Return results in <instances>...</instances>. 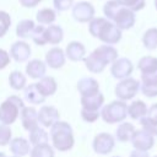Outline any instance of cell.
<instances>
[{
  "label": "cell",
  "instance_id": "3",
  "mask_svg": "<svg viewBox=\"0 0 157 157\" xmlns=\"http://www.w3.org/2000/svg\"><path fill=\"white\" fill-rule=\"evenodd\" d=\"M117 58V50L109 45H101L88 58L85 59L86 66L92 72H101L105 65Z\"/></svg>",
  "mask_w": 157,
  "mask_h": 157
},
{
  "label": "cell",
  "instance_id": "9",
  "mask_svg": "<svg viewBox=\"0 0 157 157\" xmlns=\"http://www.w3.org/2000/svg\"><path fill=\"white\" fill-rule=\"evenodd\" d=\"M38 121L45 128L53 126L55 123L59 121V113L56 108L50 107V105L42 107L38 113Z\"/></svg>",
  "mask_w": 157,
  "mask_h": 157
},
{
  "label": "cell",
  "instance_id": "28",
  "mask_svg": "<svg viewBox=\"0 0 157 157\" xmlns=\"http://www.w3.org/2000/svg\"><path fill=\"white\" fill-rule=\"evenodd\" d=\"M55 12L52 9H42L37 12V20L40 25H49L55 21Z\"/></svg>",
  "mask_w": 157,
  "mask_h": 157
},
{
  "label": "cell",
  "instance_id": "40",
  "mask_svg": "<svg viewBox=\"0 0 157 157\" xmlns=\"http://www.w3.org/2000/svg\"><path fill=\"white\" fill-rule=\"evenodd\" d=\"M39 1H42V0H20L22 6H26V7H34Z\"/></svg>",
  "mask_w": 157,
  "mask_h": 157
},
{
  "label": "cell",
  "instance_id": "2",
  "mask_svg": "<svg viewBox=\"0 0 157 157\" xmlns=\"http://www.w3.org/2000/svg\"><path fill=\"white\" fill-rule=\"evenodd\" d=\"M104 13L107 17L115 21L118 28H130L135 22L134 12L118 1H108L104 5Z\"/></svg>",
  "mask_w": 157,
  "mask_h": 157
},
{
  "label": "cell",
  "instance_id": "4",
  "mask_svg": "<svg viewBox=\"0 0 157 157\" xmlns=\"http://www.w3.org/2000/svg\"><path fill=\"white\" fill-rule=\"evenodd\" d=\"M50 136L53 145L59 151H67L74 146V136L71 126L65 121H58L52 126Z\"/></svg>",
  "mask_w": 157,
  "mask_h": 157
},
{
  "label": "cell",
  "instance_id": "32",
  "mask_svg": "<svg viewBox=\"0 0 157 157\" xmlns=\"http://www.w3.org/2000/svg\"><path fill=\"white\" fill-rule=\"evenodd\" d=\"M32 39L38 44V45H44L45 42V27L39 25V26H34V29L31 34Z\"/></svg>",
  "mask_w": 157,
  "mask_h": 157
},
{
  "label": "cell",
  "instance_id": "15",
  "mask_svg": "<svg viewBox=\"0 0 157 157\" xmlns=\"http://www.w3.org/2000/svg\"><path fill=\"white\" fill-rule=\"evenodd\" d=\"M45 60H47V64L50 67H53V69L61 67L64 65V63H65V55H64L63 49H60V48H52L47 53Z\"/></svg>",
  "mask_w": 157,
  "mask_h": 157
},
{
  "label": "cell",
  "instance_id": "20",
  "mask_svg": "<svg viewBox=\"0 0 157 157\" xmlns=\"http://www.w3.org/2000/svg\"><path fill=\"white\" fill-rule=\"evenodd\" d=\"M36 86L44 97L50 96L56 91V82L53 77H49V76L42 77V80L39 82H37Z\"/></svg>",
  "mask_w": 157,
  "mask_h": 157
},
{
  "label": "cell",
  "instance_id": "14",
  "mask_svg": "<svg viewBox=\"0 0 157 157\" xmlns=\"http://www.w3.org/2000/svg\"><path fill=\"white\" fill-rule=\"evenodd\" d=\"M77 88L82 97L92 96L98 93V82L92 77H82L77 83Z\"/></svg>",
  "mask_w": 157,
  "mask_h": 157
},
{
  "label": "cell",
  "instance_id": "27",
  "mask_svg": "<svg viewBox=\"0 0 157 157\" xmlns=\"http://www.w3.org/2000/svg\"><path fill=\"white\" fill-rule=\"evenodd\" d=\"M132 135H134V126L128 123H123L117 130V137L120 141H128L129 139H132Z\"/></svg>",
  "mask_w": 157,
  "mask_h": 157
},
{
  "label": "cell",
  "instance_id": "37",
  "mask_svg": "<svg viewBox=\"0 0 157 157\" xmlns=\"http://www.w3.org/2000/svg\"><path fill=\"white\" fill-rule=\"evenodd\" d=\"M81 115H82L83 120L91 123V121H94L99 117V113H98V110H86V109H82Z\"/></svg>",
  "mask_w": 157,
  "mask_h": 157
},
{
  "label": "cell",
  "instance_id": "31",
  "mask_svg": "<svg viewBox=\"0 0 157 157\" xmlns=\"http://www.w3.org/2000/svg\"><path fill=\"white\" fill-rule=\"evenodd\" d=\"M145 113H146V105L141 101H136L129 107V114L132 119H139L142 115H145Z\"/></svg>",
  "mask_w": 157,
  "mask_h": 157
},
{
  "label": "cell",
  "instance_id": "35",
  "mask_svg": "<svg viewBox=\"0 0 157 157\" xmlns=\"http://www.w3.org/2000/svg\"><path fill=\"white\" fill-rule=\"evenodd\" d=\"M10 139H11V130L7 125L5 124H1L0 125V145L4 146L6 144L10 142Z\"/></svg>",
  "mask_w": 157,
  "mask_h": 157
},
{
  "label": "cell",
  "instance_id": "13",
  "mask_svg": "<svg viewBox=\"0 0 157 157\" xmlns=\"http://www.w3.org/2000/svg\"><path fill=\"white\" fill-rule=\"evenodd\" d=\"M110 71H112L114 77L123 78V77H126V76L130 75V72L132 71V65L128 59L123 58V59H119V60L114 61V64L112 65Z\"/></svg>",
  "mask_w": 157,
  "mask_h": 157
},
{
  "label": "cell",
  "instance_id": "23",
  "mask_svg": "<svg viewBox=\"0 0 157 157\" xmlns=\"http://www.w3.org/2000/svg\"><path fill=\"white\" fill-rule=\"evenodd\" d=\"M63 29L59 26H49L45 28V42H49L52 44H58L63 40Z\"/></svg>",
  "mask_w": 157,
  "mask_h": 157
},
{
  "label": "cell",
  "instance_id": "41",
  "mask_svg": "<svg viewBox=\"0 0 157 157\" xmlns=\"http://www.w3.org/2000/svg\"><path fill=\"white\" fill-rule=\"evenodd\" d=\"M130 157H148V156H147L146 152H142V151H134Z\"/></svg>",
  "mask_w": 157,
  "mask_h": 157
},
{
  "label": "cell",
  "instance_id": "33",
  "mask_svg": "<svg viewBox=\"0 0 157 157\" xmlns=\"http://www.w3.org/2000/svg\"><path fill=\"white\" fill-rule=\"evenodd\" d=\"M144 43L148 49L157 47V29H150L144 36Z\"/></svg>",
  "mask_w": 157,
  "mask_h": 157
},
{
  "label": "cell",
  "instance_id": "7",
  "mask_svg": "<svg viewBox=\"0 0 157 157\" xmlns=\"http://www.w3.org/2000/svg\"><path fill=\"white\" fill-rule=\"evenodd\" d=\"M139 90V82L134 78L123 80L115 87V94L121 99H130L135 96L136 91Z\"/></svg>",
  "mask_w": 157,
  "mask_h": 157
},
{
  "label": "cell",
  "instance_id": "39",
  "mask_svg": "<svg viewBox=\"0 0 157 157\" xmlns=\"http://www.w3.org/2000/svg\"><path fill=\"white\" fill-rule=\"evenodd\" d=\"M9 61H10V56H9V54H7L5 50L0 49V70L4 69V67L9 64Z\"/></svg>",
  "mask_w": 157,
  "mask_h": 157
},
{
  "label": "cell",
  "instance_id": "18",
  "mask_svg": "<svg viewBox=\"0 0 157 157\" xmlns=\"http://www.w3.org/2000/svg\"><path fill=\"white\" fill-rule=\"evenodd\" d=\"M103 99H104L103 96L98 92L92 96L81 97V103H82L83 109H86V110H98V108L103 103Z\"/></svg>",
  "mask_w": 157,
  "mask_h": 157
},
{
  "label": "cell",
  "instance_id": "22",
  "mask_svg": "<svg viewBox=\"0 0 157 157\" xmlns=\"http://www.w3.org/2000/svg\"><path fill=\"white\" fill-rule=\"evenodd\" d=\"M25 98L29 102V103H33V104H39V103H43L45 97L39 92V90L37 88L36 83H31L28 87H26L25 90Z\"/></svg>",
  "mask_w": 157,
  "mask_h": 157
},
{
  "label": "cell",
  "instance_id": "43",
  "mask_svg": "<svg viewBox=\"0 0 157 157\" xmlns=\"http://www.w3.org/2000/svg\"><path fill=\"white\" fill-rule=\"evenodd\" d=\"M156 7H157V0H156Z\"/></svg>",
  "mask_w": 157,
  "mask_h": 157
},
{
  "label": "cell",
  "instance_id": "36",
  "mask_svg": "<svg viewBox=\"0 0 157 157\" xmlns=\"http://www.w3.org/2000/svg\"><path fill=\"white\" fill-rule=\"evenodd\" d=\"M118 2H120L123 6H129L132 10H140L141 7H144V0H117Z\"/></svg>",
  "mask_w": 157,
  "mask_h": 157
},
{
  "label": "cell",
  "instance_id": "11",
  "mask_svg": "<svg viewBox=\"0 0 157 157\" xmlns=\"http://www.w3.org/2000/svg\"><path fill=\"white\" fill-rule=\"evenodd\" d=\"M21 120L23 128L28 131L36 129L38 126V113L32 107H23L21 112Z\"/></svg>",
  "mask_w": 157,
  "mask_h": 157
},
{
  "label": "cell",
  "instance_id": "5",
  "mask_svg": "<svg viewBox=\"0 0 157 157\" xmlns=\"http://www.w3.org/2000/svg\"><path fill=\"white\" fill-rule=\"evenodd\" d=\"M21 108H23V101L17 96H11L0 105V121L5 125L12 124Z\"/></svg>",
  "mask_w": 157,
  "mask_h": 157
},
{
  "label": "cell",
  "instance_id": "42",
  "mask_svg": "<svg viewBox=\"0 0 157 157\" xmlns=\"http://www.w3.org/2000/svg\"><path fill=\"white\" fill-rule=\"evenodd\" d=\"M0 157H6V156H5V153H2V152H0Z\"/></svg>",
  "mask_w": 157,
  "mask_h": 157
},
{
  "label": "cell",
  "instance_id": "26",
  "mask_svg": "<svg viewBox=\"0 0 157 157\" xmlns=\"http://www.w3.org/2000/svg\"><path fill=\"white\" fill-rule=\"evenodd\" d=\"M139 67L144 74H151L157 70V60L151 56H146L140 60Z\"/></svg>",
  "mask_w": 157,
  "mask_h": 157
},
{
  "label": "cell",
  "instance_id": "6",
  "mask_svg": "<svg viewBox=\"0 0 157 157\" xmlns=\"http://www.w3.org/2000/svg\"><path fill=\"white\" fill-rule=\"evenodd\" d=\"M128 113L126 104L124 102H112L110 104L105 105L102 110V118L107 123H118L121 121Z\"/></svg>",
  "mask_w": 157,
  "mask_h": 157
},
{
  "label": "cell",
  "instance_id": "38",
  "mask_svg": "<svg viewBox=\"0 0 157 157\" xmlns=\"http://www.w3.org/2000/svg\"><path fill=\"white\" fill-rule=\"evenodd\" d=\"M72 1H74V0H53L55 9L59 10V11H65V10H67V9L72 5Z\"/></svg>",
  "mask_w": 157,
  "mask_h": 157
},
{
  "label": "cell",
  "instance_id": "44",
  "mask_svg": "<svg viewBox=\"0 0 157 157\" xmlns=\"http://www.w3.org/2000/svg\"><path fill=\"white\" fill-rule=\"evenodd\" d=\"M15 157H17V156H15Z\"/></svg>",
  "mask_w": 157,
  "mask_h": 157
},
{
  "label": "cell",
  "instance_id": "21",
  "mask_svg": "<svg viewBox=\"0 0 157 157\" xmlns=\"http://www.w3.org/2000/svg\"><path fill=\"white\" fill-rule=\"evenodd\" d=\"M10 150L16 156H25L29 152V144L23 137H16L10 142Z\"/></svg>",
  "mask_w": 157,
  "mask_h": 157
},
{
  "label": "cell",
  "instance_id": "10",
  "mask_svg": "<svg viewBox=\"0 0 157 157\" xmlns=\"http://www.w3.org/2000/svg\"><path fill=\"white\" fill-rule=\"evenodd\" d=\"M114 147V139L112 135L109 134H99L94 137L93 141V150L97 153L104 155L112 151V148Z\"/></svg>",
  "mask_w": 157,
  "mask_h": 157
},
{
  "label": "cell",
  "instance_id": "34",
  "mask_svg": "<svg viewBox=\"0 0 157 157\" xmlns=\"http://www.w3.org/2000/svg\"><path fill=\"white\" fill-rule=\"evenodd\" d=\"M10 23L11 18L9 13H6L5 11H0V37H2L7 32V29L10 28Z\"/></svg>",
  "mask_w": 157,
  "mask_h": 157
},
{
  "label": "cell",
  "instance_id": "1",
  "mask_svg": "<svg viewBox=\"0 0 157 157\" xmlns=\"http://www.w3.org/2000/svg\"><path fill=\"white\" fill-rule=\"evenodd\" d=\"M88 29L93 37L99 38L102 42H104L107 44L117 43L121 37L120 29L117 26H114L113 23H110L109 21H107L105 18L92 20Z\"/></svg>",
  "mask_w": 157,
  "mask_h": 157
},
{
  "label": "cell",
  "instance_id": "30",
  "mask_svg": "<svg viewBox=\"0 0 157 157\" xmlns=\"http://www.w3.org/2000/svg\"><path fill=\"white\" fill-rule=\"evenodd\" d=\"M9 81H10L11 87L15 88V90H22L26 85V77L20 71L11 72V75L9 77Z\"/></svg>",
  "mask_w": 157,
  "mask_h": 157
},
{
  "label": "cell",
  "instance_id": "8",
  "mask_svg": "<svg viewBox=\"0 0 157 157\" xmlns=\"http://www.w3.org/2000/svg\"><path fill=\"white\" fill-rule=\"evenodd\" d=\"M94 9L90 2L81 1L72 7V16L78 22H87L93 18Z\"/></svg>",
  "mask_w": 157,
  "mask_h": 157
},
{
  "label": "cell",
  "instance_id": "12",
  "mask_svg": "<svg viewBox=\"0 0 157 157\" xmlns=\"http://www.w3.org/2000/svg\"><path fill=\"white\" fill-rule=\"evenodd\" d=\"M10 55L18 63L26 61L31 55V48L26 42H16L10 49Z\"/></svg>",
  "mask_w": 157,
  "mask_h": 157
},
{
  "label": "cell",
  "instance_id": "29",
  "mask_svg": "<svg viewBox=\"0 0 157 157\" xmlns=\"http://www.w3.org/2000/svg\"><path fill=\"white\" fill-rule=\"evenodd\" d=\"M31 157H54V152L48 144L38 145L31 151Z\"/></svg>",
  "mask_w": 157,
  "mask_h": 157
},
{
  "label": "cell",
  "instance_id": "24",
  "mask_svg": "<svg viewBox=\"0 0 157 157\" xmlns=\"http://www.w3.org/2000/svg\"><path fill=\"white\" fill-rule=\"evenodd\" d=\"M48 134L45 132V130L40 129L39 126H37L36 129L29 131V141L31 144H33L34 146L38 145H44L48 142Z\"/></svg>",
  "mask_w": 157,
  "mask_h": 157
},
{
  "label": "cell",
  "instance_id": "25",
  "mask_svg": "<svg viewBox=\"0 0 157 157\" xmlns=\"http://www.w3.org/2000/svg\"><path fill=\"white\" fill-rule=\"evenodd\" d=\"M33 29H34V22L32 20H23L18 22L16 27V33L21 38H28L31 37Z\"/></svg>",
  "mask_w": 157,
  "mask_h": 157
},
{
  "label": "cell",
  "instance_id": "16",
  "mask_svg": "<svg viewBox=\"0 0 157 157\" xmlns=\"http://www.w3.org/2000/svg\"><path fill=\"white\" fill-rule=\"evenodd\" d=\"M132 144L139 150H147L153 145V139L147 131H136L132 135Z\"/></svg>",
  "mask_w": 157,
  "mask_h": 157
},
{
  "label": "cell",
  "instance_id": "19",
  "mask_svg": "<svg viewBox=\"0 0 157 157\" xmlns=\"http://www.w3.org/2000/svg\"><path fill=\"white\" fill-rule=\"evenodd\" d=\"M85 53H86L85 47L78 42H71L66 47V56L70 60H74V61L82 60L85 56Z\"/></svg>",
  "mask_w": 157,
  "mask_h": 157
},
{
  "label": "cell",
  "instance_id": "17",
  "mask_svg": "<svg viewBox=\"0 0 157 157\" xmlns=\"http://www.w3.org/2000/svg\"><path fill=\"white\" fill-rule=\"evenodd\" d=\"M26 72L32 78H40L45 75V64L40 60H32L26 66Z\"/></svg>",
  "mask_w": 157,
  "mask_h": 157
}]
</instances>
